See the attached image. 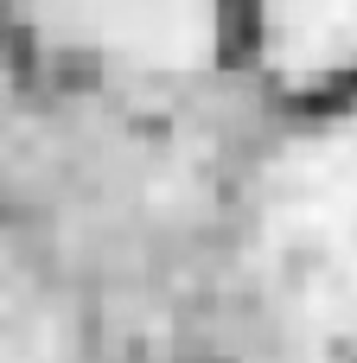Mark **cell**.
Instances as JSON below:
<instances>
[{"mask_svg":"<svg viewBox=\"0 0 357 363\" xmlns=\"http://www.w3.org/2000/svg\"><path fill=\"white\" fill-rule=\"evenodd\" d=\"M64 357V319L45 300L38 274L0 249V363H57Z\"/></svg>","mask_w":357,"mask_h":363,"instance_id":"obj_4","label":"cell"},{"mask_svg":"<svg viewBox=\"0 0 357 363\" xmlns=\"http://www.w3.org/2000/svg\"><path fill=\"white\" fill-rule=\"evenodd\" d=\"M268 51L287 77H326L357 57V0H268Z\"/></svg>","mask_w":357,"mask_h":363,"instance_id":"obj_3","label":"cell"},{"mask_svg":"<svg viewBox=\"0 0 357 363\" xmlns=\"http://www.w3.org/2000/svg\"><path fill=\"white\" fill-rule=\"evenodd\" d=\"M57 32L141 70H185L211 51V0H38Z\"/></svg>","mask_w":357,"mask_h":363,"instance_id":"obj_2","label":"cell"},{"mask_svg":"<svg viewBox=\"0 0 357 363\" xmlns=\"http://www.w3.org/2000/svg\"><path fill=\"white\" fill-rule=\"evenodd\" d=\"M256 274L294 345L287 363H339L357 351V115L294 140L268 166Z\"/></svg>","mask_w":357,"mask_h":363,"instance_id":"obj_1","label":"cell"}]
</instances>
